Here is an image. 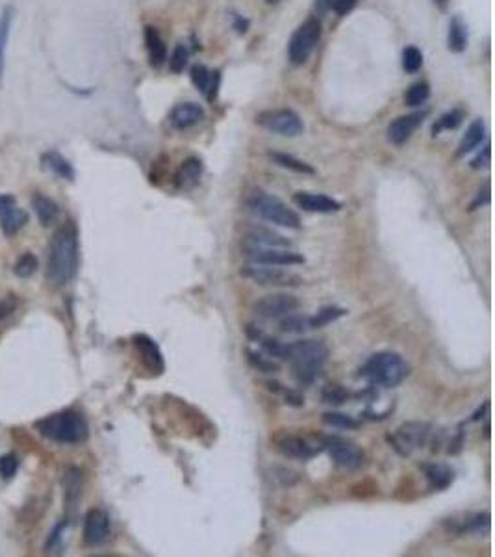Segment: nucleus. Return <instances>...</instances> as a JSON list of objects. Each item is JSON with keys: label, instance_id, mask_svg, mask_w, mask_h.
<instances>
[{"label": "nucleus", "instance_id": "8fccbe9b", "mask_svg": "<svg viewBox=\"0 0 495 557\" xmlns=\"http://www.w3.org/2000/svg\"><path fill=\"white\" fill-rule=\"evenodd\" d=\"M490 144H486V147L482 149V153L477 156V158L471 162V167H475V170H479V167H484V165L490 164Z\"/></svg>", "mask_w": 495, "mask_h": 557}, {"label": "nucleus", "instance_id": "412c9836", "mask_svg": "<svg viewBox=\"0 0 495 557\" xmlns=\"http://www.w3.org/2000/svg\"><path fill=\"white\" fill-rule=\"evenodd\" d=\"M191 80L200 93H204L208 101H214L219 90V71L206 69L204 65H193L191 67Z\"/></svg>", "mask_w": 495, "mask_h": 557}, {"label": "nucleus", "instance_id": "5fc2aeb1", "mask_svg": "<svg viewBox=\"0 0 495 557\" xmlns=\"http://www.w3.org/2000/svg\"><path fill=\"white\" fill-rule=\"evenodd\" d=\"M434 2H436V6H440V8H442V10H443V8L447 6L449 0H434Z\"/></svg>", "mask_w": 495, "mask_h": 557}, {"label": "nucleus", "instance_id": "de8ad7c7", "mask_svg": "<svg viewBox=\"0 0 495 557\" xmlns=\"http://www.w3.org/2000/svg\"><path fill=\"white\" fill-rule=\"evenodd\" d=\"M65 528H67V522H60V524L54 525V530L50 531V535H48L47 539L48 552H53V550H56V548L60 546V541H62V537H64Z\"/></svg>", "mask_w": 495, "mask_h": 557}, {"label": "nucleus", "instance_id": "423d86ee", "mask_svg": "<svg viewBox=\"0 0 495 557\" xmlns=\"http://www.w3.org/2000/svg\"><path fill=\"white\" fill-rule=\"evenodd\" d=\"M321 39V22L317 21L316 17H312L305 21L291 36L290 47H288V56L293 65H302L306 60L310 58L314 48Z\"/></svg>", "mask_w": 495, "mask_h": 557}, {"label": "nucleus", "instance_id": "f03ea898", "mask_svg": "<svg viewBox=\"0 0 495 557\" xmlns=\"http://www.w3.org/2000/svg\"><path fill=\"white\" fill-rule=\"evenodd\" d=\"M36 429L58 444H82L90 436V425L76 411H60L37 420Z\"/></svg>", "mask_w": 495, "mask_h": 557}, {"label": "nucleus", "instance_id": "9d476101", "mask_svg": "<svg viewBox=\"0 0 495 557\" xmlns=\"http://www.w3.org/2000/svg\"><path fill=\"white\" fill-rule=\"evenodd\" d=\"M242 275L254 281L260 287H299L302 279L288 270H280L279 266H247Z\"/></svg>", "mask_w": 495, "mask_h": 557}, {"label": "nucleus", "instance_id": "f8f14e48", "mask_svg": "<svg viewBox=\"0 0 495 557\" xmlns=\"http://www.w3.org/2000/svg\"><path fill=\"white\" fill-rule=\"evenodd\" d=\"M273 444L277 451H280L282 455L290 457V459H299V461H308L314 455H317V451L321 450L319 446H316L305 436L288 433V431L277 433L273 436Z\"/></svg>", "mask_w": 495, "mask_h": 557}, {"label": "nucleus", "instance_id": "0eeeda50", "mask_svg": "<svg viewBox=\"0 0 495 557\" xmlns=\"http://www.w3.org/2000/svg\"><path fill=\"white\" fill-rule=\"evenodd\" d=\"M323 450H327V453L330 455V459L334 461V465L343 470H358L363 467L365 462V453L362 451V448L354 444L349 439L337 435H328L323 436L321 442Z\"/></svg>", "mask_w": 495, "mask_h": 557}, {"label": "nucleus", "instance_id": "dca6fc26", "mask_svg": "<svg viewBox=\"0 0 495 557\" xmlns=\"http://www.w3.org/2000/svg\"><path fill=\"white\" fill-rule=\"evenodd\" d=\"M425 116H427V111H414V114L397 117L396 121H391L390 127H388V142L393 145L406 144L412 138V134L416 132L417 127L421 125Z\"/></svg>", "mask_w": 495, "mask_h": 557}, {"label": "nucleus", "instance_id": "a18cd8bd", "mask_svg": "<svg viewBox=\"0 0 495 557\" xmlns=\"http://www.w3.org/2000/svg\"><path fill=\"white\" fill-rule=\"evenodd\" d=\"M19 470V457L15 453H6L0 457V478L11 479Z\"/></svg>", "mask_w": 495, "mask_h": 557}, {"label": "nucleus", "instance_id": "f704fd0d", "mask_svg": "<svg viewBox=\"0 0 495 557\" xmlns=\"http://www.w3.org/2000/svg\"><path fill=\"white\" fill-rule=\"evenodd\" d=\"M321 399H323V404L334 405V407H337V405H343L345 401H347L349 392L342 387V385H337V383H328V385H325V387H323Z\"/></svg>", "mask_w": 495, "mask_h": 557}, {"label": "nucleus", "instance_id": "2f4dec72", "mask_svg": "<svg viewBox=\"0 0 495 557\" xmlns=\"http://www.w3.org/2000/svg\"><path fill=\"white\" fill-rule=\"evenodd\" d=\"M280 333L284 334H300L305 331L310 329V318L308 316H302V314H286L282 316L279 324Z\"/></svg>", "mask_w": 495, "mask_h": 557}, {"label": "nucleus", "instance_id": "ddd939ff", "mask_svg": "<svg viewBox=\"0 0 495 557\" xmlns=\"http://www.w3.org/2000/svg\"><path fill=\"white\" fill-rule=\"evenodd\" d=\"M245 255L253 260L254 264L262 266H299L305 264V256L290 249H279V247H256L249 245Z\"/></svg>", "mask_w": 495, "mask_h": 557}, {"label": "nucleus", "instance_id": "6e6d98bb", "mask_svg": "<svg viewBox=\"0 0 495 557\" xmlns=\"http://www.w3.org/2000/svg\"><path fill=\"white\" fill-rule=\"evenodd\" d=\"M269 4H274V2H279V0H267Z\"/></svg>", "mask_w": 495, "mask_h": 557}, {"label": "nucleus", "instance_id": "3c124183", "mask_svg": "<svg viewBox=\"0 0 495 557\" xmlns=\"http://www.w3.org/2000/svg\"><path fill=\"white\" fill-rule=\"evenodd\" d=\"M488 202H490V184H486L484 190L479 191V195H477V199L471 202V208H469V210H477V208L482 207V205H488Z\"/></svg>", "mask_w": 495, "mask_h": 557}, {"label": "nucleus", "instance_id": "864d4df0", "mask_svg": "<svg viewBox=\"0 0 495 557\" xmlns=\"http://www.w3.org/2000/svg\"><path fill=\"white\" fill-rule=\"evenodd\" d=\"M234 28H236L239 34H245L249 28V21L247 19H242V17H236V22H234Z\"/></svg>", "mask_w": 495, "mask_h": 557}, {"label": "nucleus", "instance_id": "7c9ffc66", "mask_svg": "<svg viewBox=\"0 0 495 557\" xmlns=\"http://www.w3.org/2000/svg\"><path fill=\"white\" fill-rule=\"evenodd\" d=\"M64 487H65V502L69 504H76L82 494V474L76 468H69L65 472L64 478Z\"/></svg>", "mask_w": 495, "mask_h": 557}, {"label": "nucleus", "instance_id": "ea45409f", "mask_svg": "<svg viewBox=\"0 0 495 557\" xmlns=\"http://www.w3.org/2000/svg\"><path fill=\"white\" fill-rule=\"evenodd\" d=\"M462 121H463V111L459 110V108H454V110L443 114V116L438 119V123H434L432 132L436 136V134H440L442 130H453V128L460 127V123Z\"/></svg>", "mask_w": 495, "mask_h": 557}, {"label": "nucleus", "instance_id": "4be33fe9", "mask_svg": "<svg viewBox=\"0 0 495 557\" xmlns=\"http://www.w3.org/2000/svg\"><path fill=\"white\" fill-rule=\"evenodd\" d=\"M32 208L43 227H50V225H54V223L58 221L60 218L58 202L54 201V199H50L48 195H45V193H34Z\"/></svg>", "mask_w": 495, "mask_h": 557}, {"label": "nucleus", "instance_id": "1a4fd4ad", "mask_svg": "<svg viewBox=\"0 0 495 557\" xmlns=\"http://www.w3.org/2000/svg\"><path fill=\"white\" fill-rule=\"evenodd\" d=\"M256 123L260 127L267 128L271 132L280 134V136H299L305 130V125H302V119L297 116L293 110H288V108H282V110H267L262 111L258 117H256Z\"/></svg>", "mask_w": 495, "mask_h": 557}, {"label": "nucleus", "instance_id": "e433bc0d", "mask_svg": "<svg viewBox=\"0 0 495 557\" xmlns=\"http://www.w3.org/2000/svg\"><path fill=\"white\" fill-rule=\"evenodd\" d=\"M37 268H39V260H37V256L34 255V253H25V255L19 256V260H17L15 266H13V273H15L19 279H28V277H32L34 273H36Z\"/></svg>", "mask_w": 495, "mask_h": 557}, {"label": "nucleus", "instance_id": "473e14b6", "mask_svg": "<svg viewBox=\"0 0 495 557\" xmlns=\"http://www.w3.org/2000/svg\"><path fill=\"white\" fill-rule=\"evenodd\" d=\"M347 314L345 308L340 307H323L316 316L310 318V329H319V327H325V325L336 322V319L343 318Z\"/></svg>", "mask_w": 495, "mask_h": 557}, {"label": "nucleus", "instance_id": "5701e85b", "mask_svg": "<svg viewBox=\"0 0 495 557\" xmlns=\"http://www.w3.org/2000/svg\"><path fill=\"white\" fill-rule=\"evenodd\" d=\"M425 478L432 490H445L454 481V470L442 462H432L423 467Z\"/></svg>", "mask_w": 495, "mask_h": 557}, {"label": "nucleus", "instance_id": "c9c22d12", "mask_svg": "<svg viewBox=\"0 0 495 557\" xmlns=\"http://www.w3.org/2000/svg\"><path fill=\"white\" fill-rule=\"evenodd\" d=\"M260 344H262V350L265 351L267 357H274V359H282V361H288L291 353V344H282L279 340H271L265 338V336H260Z\"/></svg>", "mask_w": 495, "mask_h": 557}, {"label": "nucleus", "instance_id": "b1692460", "mask_svg": "<svg viewBox=\"0 0 495 557\" xmlns=\"http://www.w3.org/2000/svg\"><path fill=\"white\" fill-rule=\"evenodd\" d=\"M41 164L43 167H47L48 171H53L54 175L64 179V181L73 182L74 181V170L71 162L65 158L64 154H60L58 151H47L41 154Z\"/></svg>", "mask_w": 495, "mask_h": 557}, {"label": "nucleus", "instance_id": "a211bd4d", "mask_svg": "<svg viewBox=\"0 0 495 557\" xmlns=\"http://www.w3.org/2000/svg\"><path fill=\"white\" fill-rule=\"evenodd\" d=\"M293 202L305 212L316 214H334L342 210V202L323 193H310V191H297L293 195Z\"/></svg>", "mask_w": 495, "mask_h": 557}, {"label": "nucleus", "instance_id": "79ce46f5", "mask_svg": "<svg viewBox=\"0 0 495 557\" xmlns=\"http://www.w3.org/2000/svg\"><path fill=\"white\" fill-rule=\"evenodd\" d=\"M247 359H249V364L253 368H256L258 371H267V373H271V371H279V362H274L273 359H269V357H264L262 353H256V351H247Z\"/></svg>", "mask_w": 495, "mask_h": 557}, {"label": "nucleus", "instance_id": "9b49d317", "mask_svg": "<svg viewBox=\"0 0 495 557\" xmlns=\"http://www.w3.org/2000/svg\"><path fill=\"white\" fill-rule=\"evenodd\" d=\"M299 305V299L291 294H269L254 303L253 310L258 318L279 319L286 314L295 312Z\"/></svg>", "mask_w": 495, "mask_h": 557}, {"label": "nucleus", "instance_id": "4c0bfd02", "mask_svg": "<svg viewBox=\"0 0 495 557\" xmlns=\"http://www.w3.org/2000/svg\"><path fill=\"white\" fill-rule=\"evenodd\" d=\"M431 95V88L427 82H416L412 84L405 93V102L408 106H421L423 102L427 101Z\"/></svg>", "mask_w": 495, "mask_h": 557}, {"label": "nucleus", "instance_id": "aec40b11", "mask_svg": "<svg viewBox=\"0 0 495 557\" xmlns=\"http://www.w3.org/2000/svg\"><path fill=\"white\" fill-rule=\"evenodd\" d=\"M202 171H204L202 160L197 158V156H190V158L182 162V165H180L179 171H176V175H174V184H176L179 190H193V188L200 182Z\"/></svg>", "mask_w": 495, "mask_h": 557}, {"label": "nucleus", "instance_id": "393cba45", "mask_svg": "<svg viewBox=\"0 0 495 557\" xmlns=\"http://www.w3.org/2000/svg\"><path fill=\"white\" fill-rule=\"evenodd\" d=\"M145 45H147L151 65L153 67H162L165 64V60H167V48H165L164 39H162L156 28H145Z\"/></svg>", "mask_w": 495, "mask_h": 557}, {"label": "nucleus", "instance_id": "c03bdc74", "mask_svg": "<svg viewBox=\"0 0 495 557\" xmlns=\"http://www.w3.org/2000/svg\"><path fill=\"white\" fill-rule=\"evenodd\" d=\"M188 58H190V50H188L186 45L179 43V45L174 47L173 54H171V60H169L171 71H173V73H182L186 64H188Z\"/></svg>", "mask_w": 495, "mask_h": 557}, {"label": "nucleus", "instance_id": "37998d69", "mask_svg": "<svg viewBox=\"0 0 495 557\" xmlns=\"http://www.w3.org/2000/svg\"><path fill=\"white\" fill-rule=\"evenodd\" d=\"M267 385L271 390L282 394V396H284L286 404L291 405V407H302V405H305V396L297 392V390H290V388L282 387L280 383H267Z\"/></svg>", "mask_w": 495, "mask_h": 557}, {"label": "nucleus", "instance_id": "58836bf2", "mask_svg": "<svg viewBox=\"0 0 495 557\" xmlns=\"http://www.w3.org/2000/svg\"><path fill=\"white\" fill-rule=\"evenodd\" d=\"M323 422L330 427H337V429H358L360 422L354 420L353 416L343 413H325L323 414Z\"/></svg>", "mask_w": 495, "mask_h": 557}, {"label": "nucleus", "instance_id": "a878e982", "mask_svg": "<svg viewBox=\"0 0 495 557\" xmlns=\"http://www.w3.org/2000/svg\"><path fill=\"white\" fill-rule=\"evenodd\" d=\"M13 15H15V10L11 6H6L4 10L0 11V88H2V76L6 69V50H8V41H10Z\"/></svg>", "mask_w": 495, "mask_h": 557}, {"label": "nucleus", "instance_id": "09e8293b", "mask_svg": "<svg viewBox=\"0 0 495 557\" xmlns=\"http://www.w3.org/2000/svg\"><path fill=\"white\" fill-rule=\"evenodd\" d=\"M356 2H358V0H334V2H332V8H334V11H336L337 15H345V13H349V11L353 10L354 6H356Z\"/></svg>", "mask_w": 495, "mask_h": 557}, {"label": "nucleus", "instance_id": "20e7f679", "mask_svg": "<svg viewBox=\"0 0 495 557\" xmlns=\"http://www.w3.org/2000/svg\"><path fill=\"white\" fill-rule=\"evenodd\" d=\"M408 364L396 351H379L363 362L360 376L365 377L371 385L384 388H396L408 377Z\"/></svg>", "mask_w": 495, "mask_h": 557}, {"label": "nucleus", "instance_id": "c85d7f7f", "mask_svg": "<svg viewBox=\"0 0 495 557\" xmlns=\"http://www.w3.org/2000/svg\"><path fill=\"white\" fill-rule=\"evenodd\" d=\"M269 156H271V160H273L277 165L284 167V170L293 171V173H299V175H314V173H316V170H314L310 164H306L305 160L295 158V156H291V154L277 153V151H273V153H269Z\"/></svg>", "mask_w": 495, "mask_h": 557}, {"label": "nucleus", "instance_id": "49530a36", "mask_svg": "<svg viewBox=\"0 0 495 557\" xmlns=\"http://www.w3.org/2000/svg\"><path fill=\"white\" fill-rule=\"evenodd\" d=\"M17 307H19V299L13 294H8V296L0 297V322H4L15 312Z\"/></svg>", "mask_w": 495, "mask_h": 557}, {"label": "nucleus", "instance_id": "72a5a7b5", "mask_svg": "<svg viewBox=\"0 0 495 557\" xmlns=\"http://www.w3.org/2000/svg\"><path fill=\"white\" fill-rule=\"evenodd\" d=\"M490 530V513H477L462 522L459 533H488Z\"/></svg>", "mask_w": 495, "mask_h": 557}, {"label": "nucleus", "instance_id": "2eb2a0df", "mask_svg": "<svg viewBox=\"0 0 495 557\" xmlns=\"http://www.w3.org/2000/svg\"><path fill=\"white\" fill-rule=\"evenodd\" d=\"M28 223V212L17 207V199L10 193H0V228L6 236H15Z\"/></svg>", "mask_w": 495, "mask_h": 557}, {"label": "nucleus", "instance_id": "39448f33", "mask_svg": "<svg viewBox=\"0 0 495 557\" xmlns=\"http://www.w3.org/2000/svg\"><path fill=\"white\" fill-rule=\"evenodd\" d=\"M249 208L258 218L273 223V225H280V227L286 228H295V231L300 228L299 214L293 212L291 208H288V205L284 201H280L279 197L269 195V193H264V191H256L249 199Z\"/></svg>", "mask_w": 495, "mask_h": 557}, {"label": "nucleus", "instance_id": "7ed1b4c3", "mask_svg": "<svg viewBox=\"0 0 495 557\" xmlns=\"http://www.w3.org/2000/svg\"><path fill=\"white\" fill-rule=\"evenodd\" d=\"M328 348L319 340H300L291 344V353L288 361L291 362V371L299 385H312L316 381L323 366L327 364Z\"/></svg>", "mask_w": 495, "mask_h": 557}, {"label": "nucleus", "instance_id": "4468645a", "mask_svg": "<svg viewBox=\"0 0 495 557\" xmlns=\"http://www.w3.org/2000/svg\"><path fill=\"white\" fill-rule=\"evenodd\" d=\"M111 535V525H110V516L106 515V511L99 509H90L88 515L84 518V542L88 546L97 548L102 546L104 542H108Z\"/></svg>", "mask_w": 495, "mask_h": 557}, {"label": "nucleus", "instance_id": "cd10ccee", "mask_svg": "<svg viewBox=\"0 0 495 557\" xmlns=\"http://www.w3.org/2000/svg\"><path fill=\"white\" fill-rule=\"evenodd\" d=\"M247 238L251 245H256V247H290L291 245L290 240L267 228H254L247 234Z\"/></svg>", "mask_w": 495, "mask_h": 557}, {"label": "nucleus", "instance_id": "c756f323", "mask_svg": "<svg viewBox=\"0 0 495 557\" xmlns=\"http://www.w3.org/2000/svg\"><path fill=\"white\" fill-rule=\"evenodd\" d=\"M447 43L451 53H462L468 47V28L459 17H454L453 21L449 22Z\"/></svg>", "mask_w": 495, "mask_h": 557}, {"label": "nucleus", "instance_id": "6ab92c4d", "mask_svg": "<svg viewBox=\"0 0 495 557\" xmlns=\"http://www.w3.org/2000/svg\"><path fill=\"white\" fill-rule=\"evenodd\" d=\"M204 119V110L197 102H182L171 110L169 121L176 130H186Z\"/></svg>", "mask_w": 495, "mask_h": 557}, {"label": "nucleus", "instance_id": "f257e3e1", "mask_svg": "<svg viewBox=\"0 0 495 557\" xmlns=\"http://www.w3.org/2000/svg\"><path fill=\"white\" fill-rule=\"evenodd\" d=\"M78 231L73 221L64 223L54 233L48 245L47 281L54 288L65 287L78 271Z\"/></svg>", "mask_w": 495, "mask_h": 557}, {"label": "nucleus", "instance_id": "6e6552de", "mask_svg": "<svg viewBox=\"0 0 495 557\" xmlns=\"http://www.w3.org/2000/svg\"><path fill=\"white\" fill-rule=\"evenodd\" d=\"M431 429V424H427V422H406V424L397 427L393 435L388 436V441L397 453L406 457L410 455L414 450L427 444Z\"/></svg>", "mask_w": 495, "mask_h": 557}, {"label": "nucleus", "instance_id": "f3484780", "mask_svg": "<svg viewBox=\"0 0 495 557\" xmlns=\"http://www.w3.org/2000/svg\"><path fill=\"white\" fill-rule=\"evenodd\" d=\"M132 344L137 350V353H139V357H141V362L145 364V368H147L148 371H153L156 376L164 371L165 368L164 355H162L158 344H156L151 336H147V334H134Z\"/></svg>", "mask_w": 495, "mask_h": 557}, {"label": "nucleus", "instance_id": "603ef678", "mask_svg": "<svg viewBox=\"0 0 495 557\" xmlns=\"http://www.w3.org/2000/svg\"><path fill=\"white\" fill-rule=\"evenodd\" d=\"M332 2H334V0H316V13L323 15L325 11L330 10Z\"/></svg>", "mask_w": 495, "mask_h": 557}, {"label": "nucleus", "instance_id": "a19ab883", "mask_svg": "<svg viewBox=\"0 0 495 557\" xmlns=\"http://www.w3.org/2000/svg\"><path fill=\"white\" fill-rule=\"evenodd\" d=\"M421 65H423V54L419 48L410 45V47H406L405 50H403V69H405L406 73H417V71L421 69Z\"/></svg>", "mask_w": 495, "mask_h": 557}, {"label": "nucleus", "instance_id": "bb28decb", "mask_svg": "<svg viewBox=\"0 0 495 557\" xmlns=\"http://www.w3.org/2000/svg\"><path fill=\"white\" fill-rule=\"evenodd\" d=\"M482 139H484V123L480 121V119H477V121H473L469 125V128L466 130L462 139H460L459 149H456V156L462 158V156H466L468 153H471L473 149L479 147Z\"/></svg>", "mask_w": 495, "mask_h": 557}]
</instances>
